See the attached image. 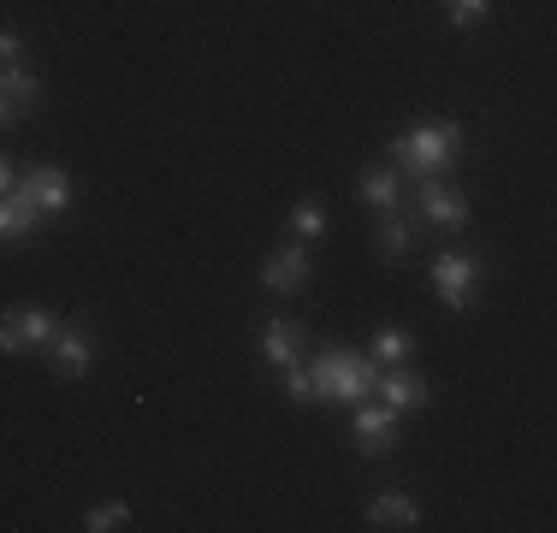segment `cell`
<instances>
[{
  "mask_svg": "<svg viewBox=\"0 0 557 533\" xmlns=\"http://www.w3.org/2000/svg\"><path fill=\"white\" fill-rule=\"evenodd\" d=\"M36 225H42V213H36L30 196H18V190L0 196V244H24Z\"/></svg>",
  "mask_w": 557,
  "mask_h": 533,
  "instance_id": "cell-15",
  "label": "cell"
},
{
  "mask_svg": "<svg viewBox=\"0 0 557 533\" xmlns=\"http://www.w3.org/2000/svg\"><path fill=\"white\" fill-rule=\"evenodd\" d=\"M409 249H416V213L386 208V213H380V225H374V256L386 261V266H397Z\"/></svg>",
  "mask_w": 557,
  "mask_h": 533,
  "instance_id": "cell-10",
  "label": "cell"
},
{
  "mask_svg": "<svg viewBox=\"0 0 557 533\" xmlns=\"http://www.w3.org/2000/svg\"><path fill=\"white\" fill-rule=\"evenodd\" d=\"M350 438H356V450H362V457H392L397 438H404V433H397V409L392 404H368V397H362Z\"/></svg>",
  "mask_w": 557,
  "mask_h": 533,
  "instance_id": "cell-7",
  "label": "cell"
},
{
  "mask_svg": "<svg viewBox=\"0 0 557 533\" xmlns=\"http://www.w3.org/2000/svg\"><path fill=\"white\" fill-rule=\"evenodd\" d=\"M48 368H54V380H84L89 368H96V332L84 326V320H65V326L54 332V338H48Z\"/></svg>",
  "mask_w": 557,
  "mask_h": 533,
  "instance_id": "cell-3",
  "label": "cell"
},
{
  "mask_svg": "<svg viewBox=\"0 0 557 533\" xmlns=\"http://www.w3.org/2000/svg\"><path fill=\"white\" fill-rule=\"evenodd\" d=\"M309 373H314V404H362V397H374L380 362L338 344V350H321V362Z\"/></svg>",
  "mask_w": 557,
  "mask_h": 533,
  "instance_id": "cell-2",
  "label": "cell"
},
{
  "mask_svg": "<svg viewBox=\"0 0 557 533\" xmlns=\"http://www.w3.org/2000/svg\"><path fill=\"white\" fill-rule=\"evenodd\" d=\"M326 232V208L321 202H297L290 208V237H297V244H309V237H321Z\"/></svg>",
  "mask_w": 557,
  "mask_h": 533,
  "instance_id": "cell-18",
  "label": "cell"
},
{
  "mask_svg": "<svg viewBox=\"0 0 557 533\" xmlns=\"http://www.w3.org/2000/svg\"><path fill=\"white\" fill-rule=\"evenodd\" d=\"M356 196H362L368 208H404V178H397L392 166H362V178H356Z\"/></svg>",
  "mask_w": 557,
  "mask_h": 533,
  "instance_id": "cell-14",
  "label": "cell"
},
{
  "mask_svg": "<svg viewBox=\"0 0 557 533\" xmlns=\"http://www.w3.org/2000/svg\"><path fill=\"white\" fill-rule=\"evenodd\" d=\"M486 12H493V0H445V18L457 24V30H474V24H486Z\"/></svg>",
  "mask_w": 557,
  "mask_h": 533,
  "instance_id": "cell-19",
  "label": "cell"
},
{
  "mask_svg": "<svg viewBox=\"0 0 557 533\" xmlns=\"http://www.w3.org/2000/svg\"><path fill=\"white\" fill-rule=\"evenodd\" d=\"M60 332V320L48 309H36V302H24V309L0 314V356H18V350H48V338Z\"/></svg>",
  "mask_w": 557,
  "mask_h": 533,
  "instance_id": "cell-5",
  "label": "cell"
},
{
  "mask_svg": "<svg viewBox=\"0 0 557 533\" xmlns=\"http://www.w3.org/2000/svg\"><path fill=\"white\" fill-rule=\"evenodd\" d=\"M433 290H440L445 309H474V290H481V256H462V249H445L433 261Z\"/></svg>",
  "mask_w": 557,
  "mask_h": 533,
  "instance_id": "cell-4",
  "label": "cell"
},
{
  "mask_svg": "<svg viewBox=\"0 0 557 533\" xmlns=\"http://www.w3.org/2000/svg\"><path fill=\"white\" fill-rule=\"evenodd\" d=\"M12 184H18V172H12V160H7V154H0V196H7V190H12Z\"/></svg>",
  "mask_w": 557,
  "mask_h": 533,
  "instance_id": "cell-23",
  "label": "cell"
},
{
  "mask_svg": "<svg viewBox=\"0 0 557 533\" xmlns=\"http://www.w3.org/2000/svg\"><path fill=\"white\" fill-rule=\"evenodd\" d=\"M416 220L428 225H445V232H462L469 225V196L445 178H421V196H416Z\"/></svg>",
  "mask_w": 557,
  "mask_h": 533,
  "instance_id": "cell-6",
  "label": "cell"
},
{
  "mask_svg": "<svg viewBox=\"0 0 557 533\" xmlns=\"http://www.w3.org/2000/svg\"><path fill=\"white\" fill-rule=\"evenodd\" d=\"M261 356L285 373V368H297L302 362V326L297 320H268V332H261Z\"/></svg>",
  "mask_w": 557,
  "mask_h": 533,
  "instance_id": "cell-13",
  "label": "cell"
},
{
  "mask_svg": "<svg viewBox=\"0 0 557 533\" xmlns=\"http://www.w3.org/2000/svg\"><path fill=\"white\" fill-rule=\"evenodd\" d=\"M0 96L18 107V113H30V107L42 101V77H36L24 60H12V65H0Z\"/></svg>",
  "mask_w": 557,
  "mask_h": 533,
  "instance_id": "cell-16",
  "label": "cell"
},
{
  "mask_svg": "<svg viewBox=\"0 0 557 533\" xmlns=\"http://www.w3.org/2000/svg\"><path fill=\"white\" fill-rule=\"evenodd\" d=\"M12 60H24V36L18 30H0V65H12Z\"/></svg>",
  "mask_w": 557,
  "mask_h": 533,
  "instance_id": "cell-22",
  "label": "cell"
},
{
  "mask_svg": "<svg viewBox=\"0 0 557 533\" xmlns=\"http://www.w3.org/2000/svg\"><path fill=\"white\" fill-rule=\"evenodd\" d=\"M18 119H24V113H18V107H12L7 96H0V131H7V125H18Z\"/></svg>",
  "mask_w": 557,
  "mask_h": 533,
  "instance_id": "cell-24",
  "label": "cell"
},
{
  "mask_svg": "<svg viewBox=\"0 0 557 533\" xmlns=\"http://www.w3.org/2000/svg\"><path fill=\"white\" fill-rule=\"evenodd\" d=\"M392 160L397 172H409V178H440L450 160H462V125L457 119H428V125H409L392 137Z\"/></svg>",
  "mask_w": 557,
  "mask_h": 533,
  "instance_id": "cell-1",
  "label": "cell"
},
{
  "mask_svg": "<svg viewBox=\"0 0 557 533\" xmlns=\"http://www.w3.org/2000/svg\"><path fill=\"white\" fill-rule=\"evenodd\" d=\"M285 392L297 397V404H314V373L302 368V362H297V368H285Z\"/></svg>",
  "mask_w": 557,
  "mask_h": 533,
  "instance_id": "cell-21",
  "label": "cell"
},
{
  "mask_svg": "<svg viewBox=\"0 0 557 533\" xmlns=\"http://www.w3.org/2000/svg\"><path fill=\"white\" fill-rule=\"evenodd\" d=\"M314 266H309V244H285L273 249L268 266H261V285L273 290V297H297V290H309Z\"/></svg>",
  "mask_w": 557,
  "mask_h": 533,
  "instance_id": "cell-8",
  "label": "cell"
},
{
  "mask_svg": "<svg viewBox=\"0 0 557 533\" xmlns=\"http://www.w3.org/2000/svg\"><path fill=\"white\" fill-rule=\"evenodd\" d=\"M374 392H380V404H392L397 416H404V409H421L433 397V385L421 380V373H409V368H380V380H374Z\"/></svg>",
  "mask_w": 557,
  "mask_h": 533,
  "instance_id": "cell-11",
  "label": "cell"
},
{
  "mask_svg": "<svg viewBox=\"0 0 557 533\" xmlns=\"http://www.w3.org/2000/svg\"><path fill=\"white\" fill-rule=\"evenodd\" d=\"M125 522H131L125 504H96V510L84 516V528H89V533H113V528H125Z\"/></svg>",
  "mask_w": 557,
  "mask_h": 533,
  "instance_id": "cell-20",
  "label": "cell"
},
{
  "mask_svg": "<svg viewBox=\"0 0 557 533\" xmlns=\"http://www.w3.org/2000/svg\"><path fill=\"white\" fill-rule=\"evenodd\" d=\"M12 190L30 196L36 213H65V208H72V178H65L60 166H30L18 184H12Z\"/></svg>",
  "mask_w": 557,
  "mask_h": 533,
  "instance_id": "cell-9",
  "label": "cell"
},
{
  "mask_svg": "<svg viewBox=\"0 0 557 533\" xmlns=\"http://www.w3.org/2000/svg\"><path fill=\"white\" fill-rule=\"evenodd\" d=\"M368 528H392V533H409L421 522V504L409 498V492H374V498H368Z\"/></svg>",
  "mask_w": 557,
  "mask_h": 533,
  "instance_id": "cell-12",
  "label": "cell"
},
{
  "mask_svg": "<svg viewBox=\"0 0 557 533\" xmlns=\"http://www.w3.org/2000/svg\"><path fill=\"white\" fill-rule=\"evenodd\" d=\"M409 350H416V338H409L404 326H380V332H374V362H380V368L404 362Z\"/></svg>",
  "mask_w": 557,
  "mask_h": 533,
  "instance_id": "cell-17",
  "label": "cell"
}]
</instances>
